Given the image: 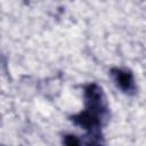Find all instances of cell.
I'll use <instances>...</instances> for the list:
<instances>
[{
    "instance_id": "3957f363",
    "label": "cell",
    "mask_w": 146,
    "mask_h": 146,
    "mask_svg": "<svg viewBox=\"0 0 146 146\" xmlns=\"http://www.w3.org/2000/svg\"><path fill=\"white\" fill-rule=\"evenodd\" d=\"M86 146H105V139L102 130L87 132L84 136Z\"/></svg>"
},
{
    "instance_id": "277c9868",
    "label": "cell",
    "mask_w": 146,
    "mask_h": 146,
    "mask_svg": "<svg viewBox=\"0 0 146 146\" xmlns=\"http://www.w3.org/2000/svg\"><path fill=\"white\" fill-rule=\"evenodd\" d=\"M63 143H64V146H81L80 139L75 135H72V133L65 135L63 138Z\"/></svg>"
},
{
    "instance_id": "6da1fadb",
    "label": "cell",
    "mask_w": 146,
    "mask_h": 146,
    "mask_svg": "<svg viewBox=\"0 0 146 146\" xmlns=\"http://www.w3.org/2000/svg\"><path fill=\"white\" fill-rule=\"evenodd\" d=\"M83 111L72 115L70 117L71 121L87 132L102 130V127L110 119V107L103 88L96 82L86 84L83 88Z\"/></svg>"
},
{
    "instance_id": "7a4b0ae2",
    "label": "cell",
    "mask_w": 146,
    "mask_h": 146,
    "mask_svg": "<svg viewBox=\"0 0 146 146\" xmlns=\"http://www.w3.org/2000/svg\"><path fill=\"white\" fill-rule=\"evenodd\" d=\"M114 84L125 95L133 96L137 92L135 75L131 70L124 67H112L110 71Z\"/></svg>"
}]
</instances>
